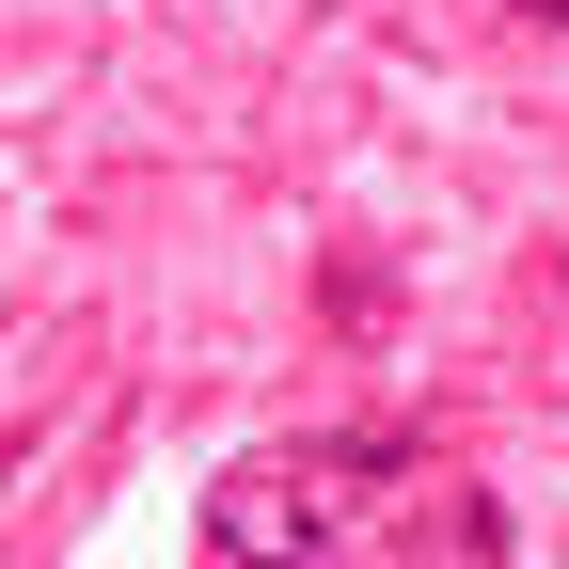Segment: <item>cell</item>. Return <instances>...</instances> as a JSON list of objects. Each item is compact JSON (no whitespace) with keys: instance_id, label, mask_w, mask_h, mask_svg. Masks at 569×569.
Listing matches in <instances>:
<instances>
[{"instance_id":"obj_1","label":"cell","mask_w":569,"mask_h":569,"mask_svg":"<svg viewBox=\"0 0 569 569\" xmlns=\"http://www.w3.org/2000/svg\"><path fill=\"white\" fill-rule=\"evenodd\" d=\"M380 490H411V443H269L206 490V553L222 569H317L365 538Z\"/></svg>"},{"instance_id":"obj_2","label":"cell","mask_w":569,"mask_h":569,"mask_svg":"<svg viewBox=\"0 0 569 569\" xmlns=\"http://www.w3.org/2000/svg\"><path fill=\"white\" fill-rule=\"evenodd\" d=\"M507 17H569V0H507Z\"/></svg>"}]
</instances>
